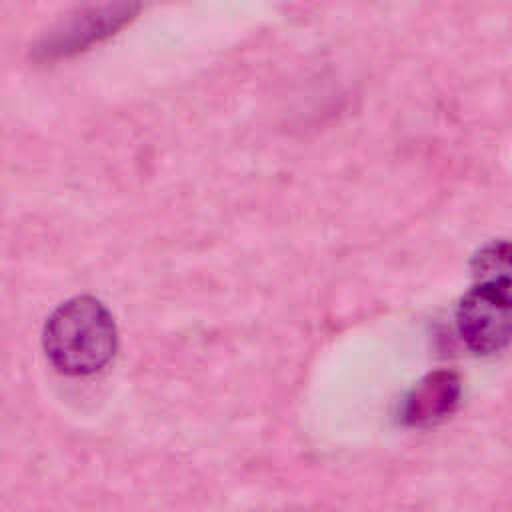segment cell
<instances>
[{"instance_id": "1", "label": "cell", "mask_w": 512, "mask_h": 512, "mask_svg": "<svg viewBox=\"0 0 512 512\" xmlns=\"http://www.w3.org/2000/svg\"><path fill=\"white\" fill-rule=\"evenodd\" d=\"M116 324L106 306L92 296L62 302L48 316L42 330V348L48 362L66 376L100 372L114 356Z\"/></svg>"}, {"instance_id": "2", "label": "cell", "mask_w": 512, "mask_h": 512, "mask_svg": "<svg viewBox=\"0 0 512 512\" xmlns=\"http://www.w3.org/2000/svg\"><path fill=\"white\" fill-rule=\"evenodd\" d=\"M510 282H478L462 298L456 324L464 344L476 354L500 352L510 338Z\"/></svg>"}, {"instance_id": "3", "label": "cell", "mask_w": 512, "mask_h": 512, "mask_svg": "<svg viewBox=\"0 0 512 512\" xmlns=\"http://www.w3.org/2000/svg\"><path fill=\"white\" fill-rule=\"evenodd\" d=\"M122 14L124 6L116 4L80 12L68 22L50 30L44 38H40L32 48V56L36 60H56L74 54L102 38L110 30V26L122 20Z\"/></svg>"}, {"instance_id": "4", "label": "cell", "mask_w": 512, "mask_h": 512, "mask_svg": "<svg viewBox=\"0 0 512 512\" xmlns=\"http://www.w3.org/2000/svg\"><path fill=\"white\" fill-rule=\"evenodd\" d=\"M462 396V382L452 370H436L424 376L404 398L402 422L408 426H432L448 418Z\"/></svg>"}, {"instance_id": "5", "label": "cell", "mask_w": 512, "mask_h": 512, "mask_svg": "<svg viewBox=\"0 0 512 512\" xmlns=\"http://www.w3.org/2000/svg\"><path fill=\"white\" fill-rule=\"evenodd\" d=\"M508 264H510V250L506 242H498L486 246L478 252L474 268L478 272L480 282L486 280H508Z\"/></svg>"}]
</instances>
